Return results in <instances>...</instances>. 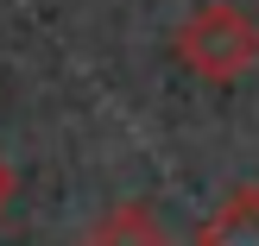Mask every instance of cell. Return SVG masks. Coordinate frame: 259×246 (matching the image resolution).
<instances>
[{"instance_id":"obj_1","label":"cell","mask_w":259,"mask_h":246,"mask_svg":"<svg viewBox=\"0 0 259 246\" xmlns=\"http://www.w3.org/2000/svg\"><path fill=\"white\" fill-rule=\"evenodd\" d=\"M171 57L184 63L190 76L228 88V82H240V76L259 63V25L234 7V0H202V7L171 32Z\"/></svg>"},{"instance_id":"obj_3","label":"cell","mask_w":259,"mask_h":246,"mask_svg":"<svg viewBox=\"0 0 259 246\" xmlns=\"http://www.w3.org/2000/svg\"><path fill=\"white\" fill-rule=\"evenodd\" d=\"M196 246H259V189H234L196 227Z\"/></svg>"},{"instance_id":"obj_2","label":"cell","mask_w":259,"mask_h":246,"mask_svg":"<svg viewBox=\"0 0 259 246\" xmlns=\"http://www.w3.org/2000/svg\"><path fill=\"white\" fill-rule=\"evenodd\" d=\"M76 246H177V240L152 221L146 202H120V209H108V215H101V221L89 227Z\"/></svg>"},{"instance_id":"obj_4","label":"cell","mask_w":259,"mask_h":246,"mask_svg":"<svg viewBox=\"0 0 259 246\" xmlns=\"http://www.w3.org/2000/svg\"><path fill=\"white\" fill-rule=\"evenodd\" d=\"M13 189H19V177H13V164L0 158V215H7V202H13Z\"/></svg>"}]
</instances>
